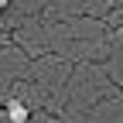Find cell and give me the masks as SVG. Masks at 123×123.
Here are the masks:
<instances>
[{"label": "cell", "mask_w": 123, "mask_h": 123, "mask_svg": "<svg viewBox=\"0 0 123 123\" xmlns=\"http://www.w3.org/2000/svg\"><path fill=\"white\" fill-rule=\"evenodd\" d=\"M7 120H10V123H27V106H24L21 99H10V103H7Z\"/></svg>", "instance_id": "cell-1"}, {"label": "cell", "mask_w": 123, "mask_h": 123, "mask_svg": "<svg viewBox=\"0 0 123 123\" xmlns=\"http://www.w3.org/2000/svg\"><path fill=\"white\" fill-rule=\"evenodd\" d=\"M7 4H10V0H0V10H7Z\"/></svg>", "instance_id": "cell-2"}]
</instances>
